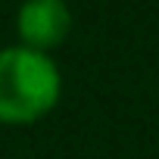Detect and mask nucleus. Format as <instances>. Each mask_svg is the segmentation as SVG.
I'll return each mask as SVG.
<instances>
[{
  "label": "nucleus",
  "instance_id": "nucleus-2",
  "mask_svg": "<svg viewBox=\"0 0 159 159\" xmlns=\"http://www.w3.org/2000/svg\"><path fill=\"white\" fill-rule=\"evenodd\" d=\"M69 31H72V10L66 0H22L16 13L19 44L50 53L69 38Z\"/></svg>",
  "mask_w": 159,
  "mask_h": 159
},
{
  "label": "nucleus",
  "instance_id": "nucleus-1",
  "mask_svg": "<svg viewBox=\"0 0 159 159\" xmlns=\"http://www.w3.org/2000/svg\"><path fill=\"white\" fill-rule=\"evenodd\" d=\"M62 72L50 53L25 44L0 47V125H34L56 109Z\"/></svg>",
  "mask_w": 159,
  "mask_h": 159
}]
</instances>
